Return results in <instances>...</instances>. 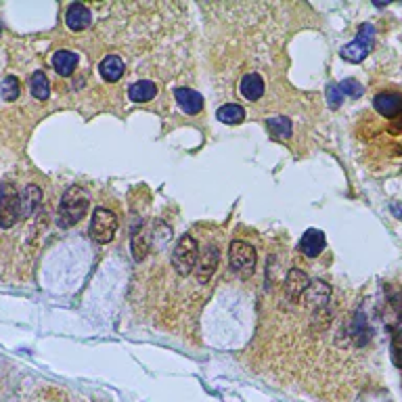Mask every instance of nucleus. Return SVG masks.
Returning <instances> with one entry per match:
<instances>
[{
  "label": "nucleus",
  "instance_id": "nucleus-24",
  "mask_svg": "<svg viewBox=\"0 0 402 402\" xmlns=\"http://www.w3.org/2000/svg\"><path fill=\"white\" fill-rule=\"evenodd\" d=\"M340 86V90H342V94L344 96H352V98H360L362 96V92H364V88H362V84H358L356 80H352V78H348V80H344L342 84H338Z\"/></svg>",
  "mask_w": 402,
  "mask_h": 402
},
{
  "label": "nucleus",
  "instance_id": "nucleus-1",
  "mask_svg": "<svg viewBox=\"0 0 402 402\" xmlns=\"http://www.w3.org/2000/svg\"><path fill=\"white\" fill-rule=\"evenodd\" d=\"M88 206H90L88 193L78 185L70 187L61 197V204L57 210V224L61 228H70V226L78 224L84 218Z\"/></svg>",
  "mask_w": 402,
  "mask_h": 402
},
{
  "label": "nucleus",
  "instance_id": "nucleus-5",
  "mask_svg": "<svg viewBox=\"0 0 402 402\" xmlns=\"http://www.w3.org/2000/svg\"><path fill=\"white\" fill-rule=\"evenodd\" d=\"M21 218V195L11 183L0 191V228H11Z\"/></svg>",
  "mask_w": 402,
  "mask_h": 402
},
{
  "label": "nucleus",
  "instance_id": "nucleus-18",
  "mask_svg": "<svg viewBox=\"0 0 402 402\" xmlns=\"http://www.w3.org/2000/svg\"><path fill=\"white\" fill-rule=\"evenodd\" d=\"M266 126H268V132H271L273 137H275V139H279V141H283V139H289V137H291V122H289V118H285V116L268 118Z\"/></svg>",
  "mask_w": 402,
  "mask_h": 402
},
{
  "label": "nucleus",
  "instance_id": "nucleus-20",
  "mask_svg": "<svg viewBox=\"0 0 402 402\" xmlns=\"http://www.w3.org/2000/svg\"><path fill=\"white\" fill-rule=\"evenodd\" d=\"M29 90L34 94V98H38V100H46L49 94H51V84H49V78L44 72H36L31 76L29 80Z\"/></svg>",
  "mask_w": 402,
  "mask_h": 402
},
{
  "label": "nucleus",
  "instance_id": "nucleus-2",
  "mask_svg": "<svg viewBox=\"0 0 402 402\" xmlns=\"http://www.w3.org/2000/svg\"><path fill=\"white\" fill-rule=\"evenodd\" d=\"M197 258H199V245L197 241L191 237V234H183V237L178 239L174 252H172V266L176 268V273L187 277L191 275V271L195 268L197 264Z\"/></svg>",
  "mask_w": 402,
  "mask_h": 402
},
{
  "label": "nucleus",
  "instance_id": "nucleus-15",
  "mask_svg": "<svg viewBox=\"0 0 402 402\" xmlns=\"http://www.w3.org/2000/svg\"><path fill=\"white\" fill-rule=\"evenodd\" d=\"M98 72H100V76H103V80L118 82L124 76V61L118 55H109V57H105L103 61H100Z\"/></svg>",
  "mask_w": 402,
  "mask_h": 402
},
{
  "label": "nucleus",
  "instance_id": "nucleus-21",
  "mask_svg": "<svg viewBox=\"0 0 402 402\" xmlns=\"http://www.w3.org/2000/svg\"><path fill=\"white\" fill-rule=\"evenodd\" d=\"M329 295H331V287L325 281L310 283V287H308V302H310V304L325 306L329 302Z\"/></svg>",
  "mask_w": 402,
  "mask_h": 402
},
{
  "label": "nucleus",
  "instance_id": "nucleus-6",
  "mask_svg": "<svg viewBox=\"0 0 402 402\" xmlns=\"http://www.w3.org/2000/svg\"><path fill=\"white\" fill-rule=\"evenodd\" d=\"M228 258H230V268L239 277H250L254 275L256 268V250L245 243V241H232L230 250H228Z\"/></svg>",
  "mask_w": 402,
  "mask_h": 402
},
{
  "label": "nucleus",
  "instance_id": "nucleus-12",
  "mask_svg": "<svg viewBox=\"0 0 402 402\" xmlns=\"http://www.w3.org/2000/svg\"><path fill=\"white\" fill-rule=\"evenodd\" d=\"M78 61H80V57H78V53H74V51H57V53L53 55V67H55V72H57L59 76H63V78H67V76H72V74H74V70L78 67Z\"/></svg>",
  "mask_w": 402,
  "mask_h": 402
},
{
  "label": "nucleus",
  "instance_id": "nucleus-10",
  "mask_svg": "<svg viewBox=\"0 0 402 402\" xmlns=\"http://www.w3.org/2000/svg\"><path fill=\"white\" fill-rule=\"evenodd\" d=\"M90 21H92L90 11L84 5H80V3H72L70 9H67V13H65V23H67V27L74 29V31L86 29L90 25Z\"/></svg>",
  "mask_w": 402,
  "mask_h": 402
},
{
  "label": "nucleus",
  "instance_id": "nucleus-23",
  "mask_svg": "<svg viewBox=\"0 0 402 402\" xmlns=\"http://www.w3.org/2000/svg\"><path fill=\"white\" fill-rule=\"evenodd\" d=\"M325 94H327V103H329L331 109H340L342 107L344 94H342V90H340L338 84H329L327 90H325Z\"/></svg>",
  "mask_w": 402,
  "mask_h": 402
},
{
  "label": "nucleus",
  "instance_id": "nucleus-13",
  "mask_svg": "<svg viewBox=\"0 0 402 402\" xmlns=\"http://www.w3.org/2000/svg\"><path fill=\"white\" fill-rule=\"evenodd\" d=\"M218 260H220V252H218V247H214V245H210L204 254H201L199 273H197V279H199L201 283H206V281L214 275V271L218 268Z\"/></svg>",
  "mask_w": 402,
  "mask_h": 402
},
{
  "label": "nucleus",
  "instance_id": "nucleus-27",
  "mask_svg": "<svg viewBox=\"0 0 402 402\" xmlns=\"http://www.w3.org/2000/svg\"><path fill=\"white\" fill-rule=\"evenodd\" d=\"M0 34H3V27H0Z\"/></svg>",
  "mask_w": 402,
  "mask_h": 402
},
{
  "label": "nucleus",
  "instance_id": "nucleus-17",
  "mask_svg": "<svg viewBox=\"0 0 402 402\" xmlns=\"http://www.w3.org/2000/svg\"><path fill=\"white\" fill-rule=\"evenodd\" d=\"M42 191L36 185H27L21 193V216H31L40 206Z\"/></svg>",
  "mask_w": 402,
  "mask_h": 402
},
{
  "label": "nucleus",
  "instance_id": "nucleus-19",
  "mask_svg": "<svg viewBox=\"0 0 402 402\" xmlns=\"http://www.w3.org/2000/svg\"><path fill=\"white\" fill-rule=\"evenodd\" d=\"M216 118L222 122V124H241L245 120V109L241 105H234V103H228V105H222L218 111H216Z\"/></svg>",
  "mask_w": 402,
  "mask_h": 402
},
{
  "label": "nucleus",
  "instance_id": "nucleus-3",
  "mask_svg": "<svg viewBox=\"0 0 402 402\" xmlns=\"http://www.w3.org/2000/svg\"><path fill=\"white\" fill-rule=\"evenodd\" d=\"M373 38H375V27L371 23H362L358 27L356 40L342 49V59H346L350 63L364 61L366 55L371 53V49H373Z\"/></svg>",
  "mask_w": 402,
  "mask_h": 402
},
{
  "label": "nucleus",
  "instance_id": "nucleus-7",
  "mask_svg": "<svg viewBox=\"0 0 402 402\" xmlns=\"http://www.w3.org/2000/svg\"><path fill=\"white\" fill-rule=\"evenodd\" d=\"M373 107L379 116L394 120L398 116H402V94L398 92H379L373 98Z\"/></svg>",
  "mask_w": 402,
  "mask_h": 402
},
{
  "label": "nucleus",
  "instance_id": "nucleus-14",
  "mask_svg": "<svg viewBox=\"0 0 402 402\" xmlns=\"http://www.w3.org/2000/svg\"><path fill=\"white\" fill-rule=\"evenodd\" d=\"M157 94V86L151 80H139L130 84L128 88V96L134 103H149V100Z\"/></svg>",
  "mask_w": 402,
  "mask_h": 402
},
{
  "label": "nucleus",
  "instance_id": "nucleus-25",
  "mask_svg": "<svg viewBox=\"0 0 402 402\" xmlns=\"http://www.w3.org/2000/svg\"><path fill=\"white\" fill-rule=\"evenodd\" d=\"M392 360L398 368H402V327L394 333V338H392Z\"/></svg>",
  "mask_w": 402,
  "mask_h": 402
},
{
  "label": "nucleus",
  "instance_id": "nucleus-9",
  "mask_svg": "<svg viewBox=\"0 0 402 402\" xmlns=\"http://www.w3.org/2000/svg\"><path fill=\"white\" fill-rule=\"evenodd\" d=\"M327 241H325V232L319 228H308L304 234H302L299 241V252L306 258H317L323 250H325Z\"/></svg>",
  "mask_w": 402,
  "mask_h": 402
},
{
  "label": "nucleus",
  "instance_id": "nucleus-8",
  "mask_svg": "<svg viewBox=\"0 0 402 402\" xmlns=\"http://www.w3.org/2000/svg\"><path fill=\"white\" fill-rule=\"evenodd\" d=\"M174 98H176L180 111H185L189 116H195V113H199L201 109H204V96L193 88H176Z\"/></svg>",
  "mask_w": 402,
  "mask_h": 402
},
{
  "label": "nucleus",
  "instance_id": "nucleus-4",
  "mask_svg": "<svg viewBox=\"0 0 402 402\" xmlns=\"http://www.w3.org/2000/svg\"><path fill=\"white\" fill-rule=\"evenodd\" d=\"M118 216L107 208H96L90 220V237L96 243H109L116 237Z\"/></svg>",
  "mask_w": 402,
  "mask_h": 402
},
{
  "label": "nucleus",
  "instance_id": "nucleus-22",
  "mask_svg": "<svg viewBox=\"0 0 402 402\" xmlns=\"http://www.w3.org/2000/svg\"><path fill=\"white\" fill-rule=\"evenodd\" d=\"M19 92H21V86H19L17 76H7L3 80V84H0V96H3L5 100H9V103H13V100L19 98Z\"/></svg>",
  "mask_w": 402,
  "mask_h": 402
},
{
  "label": "nucleus",
  "instance_id": "nucleus-16",
  "mask_svg": "<svg viewBox=\"0 0 402 402\" xmlns=\"http://www.w3.org/2000/svg\"><path fill=\"white\" fill-rule=\"evenodd\" d=\"M239 90H241V94H243L247 100H258V98L264 94V80H262V76H258L256 72L245 74V76L241 78Z\"/></svg>",
  "mask_w": 402,
  "mask_h": 402
},
{
  "label": "nucleus",
  "instance_id": "nucleus-26",
  "mask_svg": "<svg viewBox=\"0 0 402 402\" xmlns=\"http://www.w3.org/2000/svg\"><path fill=\"white\" fill-rule=\"evenodd\" d=\"M390 210H392V214H394L398 220H402V204H392Z\"/></svg>",
  "mask_w": 402,
  "mask_h": 402
},
{
  "label": "nucleus",
  "instance_id": "nucleus-11",
  "mask_svg": "<svg viewBox=\"0 0 402 402\" xmlns=\"http://www.w3.org/2000/svg\"><path fill=\"white\" fill-rule=\"evenodd\" d=\"M308 287H310L308 275H306V273H302L299 268H291L289 275H287V285H285L289 299L297 302V299L302 297V293L308 291Z\"/></svg>",
  "mask_w": 402,
  "mask_h": 402
}]
</instances>
